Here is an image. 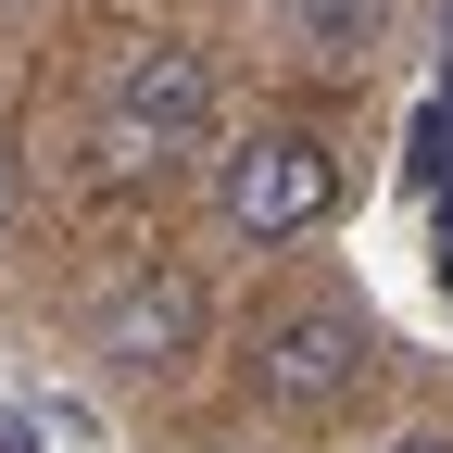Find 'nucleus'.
Returning <instances> with one entry per match:
<instances>
[{"instance_id":"nucleus-1","label":"nucleus","mask_w":453,"mask_h":453,"mask_svg":"<svg viewBox=\"0 0 453 453\" xmlns=\"http://www.w3.org/2000/svg\"><path fill=\"white\" fill-rule=\"evenodd\" d=\"M214 139V50L189 38H127L101 64V164L113 177H139V164Z\"/></svg>"},{"instance_id":"nucleus-2","label":"nucleus","mask_w":453,"mask_h":453,"mask_svg":"<svg viewBox=\"0 0 453 453\" xmlns=\"http://www.w3.org/2000/svg\"><path fill=\"white\" fill-rule=\"evenodd\" d=\"M240 365H252V403H265V416H340V403L378 378V327H365L353 303H277Z\"/></svg>"},{"instance_id":"nucleus-3","label":"nucleus","mask_w":453,"mask_h":453,"mask_svg":"<svg viewBox=\"0 0 453 453\" xmlns=\"http://www.w3.org/2000/svg\"><path fill=\"white\" fill-rule=\"evenodd\" d=\"M327 214H340V151H327V139L265 127V139H240V151H214V226H226V240L277 252V240H315Z\"/></svg>"},{"instance_id":"nucleus-4","label":"nucleus","mask_w":453,"mask_h":453,"mask_svg":"<svg viewBox=\"0 0 453 453\" xmlns=\"http://www.w3.org/2000/svg\"><path fill=\"white\" fill-rule=\"evenodd\" d=\"M202 340H214V277H202V265H139L127 290L88 315L101 378H177Z\"/></svg>"},{"instance_id":"nucleus-5","label":"nucleus","mask_w":453,"mask_h":453,"mask_svg":"<svg viewBox=\"0 0 453 453\" xmlns=\"http://www.w3.org/2000/svg\"><path fill=\"white\" fill-rule=\"evenodd\" d=\"M303 13H315L327 38H365V26H378V0H303Z\"/></svg>"},{"instance_id":"nucleus-6","label":"nucleus","mask_w":453,"mask_h":453,"mask_svg":"<svg viewBox=\"0 0 453 453\" xmlns=\"http://www.w3.org/2000/svg\"><path fill=\"white\" fill-rule=\"evenodd\" d=\"M13 202H26V164H13V139H0V240H13Z\"/></svg>"},{"instance_id":"nucleus-7","label":"nucleus","mask_w":453,"mask_h":453,"mask_svg":"<svg viewBox=\"0 0 453 453\" xmlns=\"http://www.w3.org/2000/svg\"><path fill=\"white\" fill-rule=\"evenodd\" d=\"M390 453H453V441H441V428H403V441H390Z\"/></svg>"}]
</instances>
